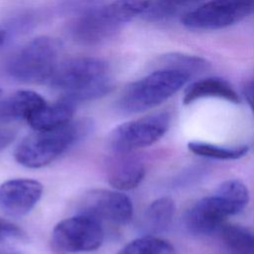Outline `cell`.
<instances>
[{
	"instance_id": "17",
	"label": "cell",
	"mask_w": 254,
	"mask_h": 254,
	"mask_svg": "<svg viewBox=\"0 0 254 254\" xmlns=\"http://www.w3.org/2000/svg\"><path fill=\"white\" fill-rule=\"evenodd\" d=\"M204 0H149V5L143 13L149 21H161L175 16H184L193 10Z\"/></svg>"
},
{
	"instance_id": "29",
	"label": "cell",
	"mask_w": 254,
	"mask_h": 254,
	"mask_svg": "<svg viewBox=\"0 0 254 254\" xmlns=\"http://www.w3.org/2000/svg\"><path fill=\"white\" fill-rule=\"evenodd\" d=\"M9 254H11V253H9Z\"/></svg>"
},
{
	"instance_id": "7",
	"label": "cell",
	"mask_w": 254,
	"mask_h": 254,
	"mask_svg": "<svg viewBox=\"0 0 254 254\" xmlns=\"http://www.w3.org/2000/svg\"><path fill=\"white\" fill-rule=\"evenodd\" d=\"M170 115L159 112L118 125L109 135V146L114 153H131L148 147L168 131Z\"/></svg>"
},
{
	"instance_id": "5",
	"label": "cell",
	"mask_w": 254,
	"mask_h": 254,
	"mask_svg": "<svg viewBox=\"0 0 254 254\" xmlns=\"http://www.w3.org/2000/svg\"><path fill=\"white\" fill-rule=\"evenodd\" d=\"M61 44L51 37H39L19 50L8 62L7 73L22 82H49L58 64Z\"/></svg>"
},
{
	"instance_id": "16",
	"label": "cell",
	"mask_w": 254,
	"mask_h": 254,
	"mask_svg": "<svg viewBox=\"0 0 254 254\" xmlns=\"http://www.w3.org/2000/svg\"><path fill=\"white\" fill-rule=\"evenodd\" d=\"M175 209V202L171 197L163 196L154 200L147 207L142 218V229L146 235L166 231L172 224Z\"/></svg>"
},
{
	"instance_id": "24",
	"label": "cell",
	"mask_w": 254,
	"mask_h": 254,
	"mask_svg": "<svg viewBox=\"0 0 254 254\" xmlns=\"http://www.w3.org/2000/svg\"><path fill=\"white\" fill-rule=\"evenodd\" d=\"M24 238L23 231L14 223L0 217V243L21 240Z\"/></svg>"
},
{
	"instance_id": "3",
	"label": "cell",
	"mask_w": 254,
	"mask_h": 254,
	"mask_svg": "<svg viewBox=\"0 0 254 254\" xmlns=\"http://www.w3.org/2000/svg\"><path fill=\"white\" fill-rule=\"evenodd\" d=\"M89 127L90 122L82 120L70 121L53 129L34 130L19 143L14 157L26 168L45 167L84 136L89 131Z\"/></svg>"
},
{
	"instance_id": "13",
	"label": "cell",
	"mask_w": 254,
	"mask_h": 254,
	"mask_svg": "<svg viewBox=\"0 0 254 254\" xmlns=\"http://www.w3.org/2000/svg\"><path fill=\"white\" fill-rule=\"evenodd\" d=\"M46 103L45 99L32 90H19L0 102V125L28 118Z\"/></svg>"
},
{
	"instance_id": "8",
	"label": "cell",
	"mask_w": 254,
	"mask_h": 254,
	"mask_svg": "<svg viewBox=\"0 0 254 254\" xmlns=\"http://www.w3.org/2000/svg\"><path fill=\"white\" fill-rule=\"evenodd\" d=\"M103 240L102 224L84 214H76L60 221L52 232L54 247L63 252L94 251L102 245Z\"/></svg>"
},
{
	"instance_id": "23",
	"label": "cell",
	"mask_w": 254,
	"mask_h": 254,
	"mask_svg": "<svg viewBox=\"0 0 254 254\" xmlns=\"http://www.w3.org/2000/svg\"><path fill=\"white\" fill-rule=\"evenodd\" d=\"M102 0H61L59 3V8L64 13H85L96 6Z\"/></svg>"
},
{
	"instance_id": "20",
	"label": "cell",
	"mask_w": 254,
	"mask_h": 254,
	"mask_svg": "<svg viewBox=\"0 0 254 254\" xmlns=\"http://www.w3.org/2000/svg\"><path fill=\"white\" fill-rule=\"evenodd\" d=\"M214 192L226 202L232 215L240 212L249 201L248 189L238 180H227L223 182Z\"/></svg>"
},
{
	"instance_id": "14",
	"label": "cell",
	"mask_w": 254,
	"mask_h": 254,
	"mask_svg": "<svg viewBox=\"0 0 254 254\" xmlns=\"http://www.w3.org/2000/svg\"><path fill=\"white\" fill-rule=\"evenodd\" d=\"M206 97L220 98L233 103L240 101L238 94L227 81L217 77H207L190 84L184 93L183 102L190 104Z\"/></svg>"
},
{
	"instance_id": "1",
	"label": "cell",
	"mask_w": 254,
	"mask_h": 254,
	"mask_svg": "<svg viewBox=\"0 0 254 254\" xmlns=\"http://www.w3.org/2000/svg\"><path fill=\"white\" fill-rule=\"evenodd\" d=\"M49 83L62 93L61 99L74 106L101 97L112 88L107 63L91 57L72 58L60 63Z\"/></svg>"
},
{
	"instance_id": "12",
	"label": "cell",
	"mask_w": 254,
	"mask_h": 254,
	"mask_svg": "<svg viewBox=\"0 0 254 254\" xmlns=\"http://www.w3.org/2000/svg\"><path fill=\"white\" fill-rule=\"evenodd\" d=\"M107 164V181L119 190L137 188L145 177V165L131 153H114Z\"/></svg>"
},
{
	"instance_id": "28",
	"label": "cell",
	"mask_w": 254,
	"mask_h": 254,
	"mask_svg": "<svg viewBox=\"0 0 254 254\" xmlns=\"http://www.w3.org/2000/svg\"><path fill=\"white\" fill-rule=\"evenodd\" d=\"M0 93H1V91H0Z\"/></svg>"
},
{
	"instance_id": "21",
	"label": "cell",
	"mask_w": 254,
	"mask_h": 254,
	"mask_svg": "<svg viewBox=\"0 0 254 254\" xmlns=\"http://www.w3.org/2000/svg\"><path fill=\"white\" fill-rule=\"evenodd\" d=\"M117 254H175V249L165 239L144 235L129 242Z\"/></svg>"
},
{
	"instance_id": "10",
	"label": "cell",
	"mask_w": 254,
	"mask_h": 254,
	"mask_svg": "<svg viewBox=\"0 0 254 254\" xmlns=\"http://www.w3.org/2000/svg\"><path fill=\"white\" fill-rule=\"evenodd\" d=\"M232 212L226 202L215 192L196 201L185 215L188 230L195 235H208L222 226Z\"/></svg>"
},
{
	"instance_id": "9",
	"label": "cell",
	"mask_w": 254,
	"mask_h": 254,
	"mask_svg": "<svg viewBox=\"0 0 254 254\" xmlns=\"http://www.w3.org/2000/svg\"><path fill=\"white\" fill-rule=\"evenodd\" d=\"M77 214L88 215L101 224L109 222L124 225L133 216V204L127 195L119 191L93 190L85 193L80 200Z\"/></svg>"
},
{
	"instance_id": "22",
	"label": "cell",
	"mask_w": 254,
	"mask_h": 254,
	"mask_svg": "<svg viewBox=\"0 0 254 254\" xmlns=\"http://www.w3.org/2000/svg\"><path fill=\"white\" fill-rule=\"evenodd\" d=\"M163 67H174L186 70L190 74L206 66V62L198 57L186 55H170L163 59Z\"/></svg>"
},
{
	"instance_id": "27",
	"label": "cell",
	"mask_w": 254,
	"mask_h": 254,
	"mask_svg": "<svg viewBox=\"0 0 254 254\" xmlns=\"http://www.w3.org/2000/svg\"><path fill=\"white\" fill-rule=\"evenodd\" d=\"M4 41H5V34H4V32L2 30H0V47L2 46Z\"/></svg>"
},
{
	"instance_id": "26",
	"label": "cell",
	"mask_w": 254,
	"mask_h": 254,
	"mask_svg": "<svg viewBox=\"0 0 254 254\" xmlns=\"http://www.w3.org/2000/svg\"><path fill=\"white\" fill-rule=\"evenodd\" d=\"M243 93L244 96L249 104V106L251 107L252 111L254 112V77H252L244 86L243 89Z\"/></svg>"
},
{
	"instance_id": "15",
	"label": "cell",
	"mask_w": 254,
	"mask_h": 254,
	"mask_svg": "<svg viewBox=\"0 0 254 254\" xmlns=\"http://www.w3.org/2000/svg\"><path fill=\"white\" fill-rule=\"evenodd\" d=\"M74 105L60 99L58 102L45 103L27 120L34 130H46L63 126L71 121Z\"/></svg>"
},
{
	"instance_id": "2",
	"label": "cell",
	"mask_w": 254,
	"mask_h": 254,
	"mask_svg": "<svg viewBox=\"0 0 254 254\" xmlns=\"http://www.w3.org/2000/svg\"><path fill=\"white\" fill-rule=\"evenodd\" d=\"M149 0H114L82 13L70 25L71 37L87 46L101 44L115 35L121 27L143 15Z\"/></svg>"
},
{
	"instance_id": "11",
	"label": "cell",
	"mask_w": 254,
	"mask_h": 254,
	"mask_svg": "<svg viewBox=\"0 0 254 254\" xmlns=\"http://www.w3.org/2000/svg\"><path fill=\"white\" fill-rule=\"evenodd\" d=\"M43 194V186L32 179H14L0 186V209L9 216L29 213Z\"/></svg>"
},
{
	"instance_id": "6",
	"label": "cell",
	"mask_w": 254,
	"mask_h": 254,
	"mask_svg": "<svg viewBox=\"0 0 254 254\" xmlns=\"http://www.w3.org/2000/svg\"><path fill=\"white\" fill-rule=\"evenodd\" d=\"M254 11V0H208L182 16L190 30L211 31L232 26Z\"/></svg>"
},
{
	"instance_id": "19",
	"label": "cell",
	"mask_w": 254,
	"mask_h": 254,
	"mask_svg": "<svg viewBox=\"0 0 254 254\" xmlns=\"http://www.w3.org/2000/svg\"><path fill=\"white\" fill-rule=\"evenodd\" d=\"M190 152L197 156L217 159V160H236L244 157L248 152V147L242 146H220L200 141H192L188 144Z\"/></svg>"
},
{
	"instance_id": "4",
	"label": "cell",
	"mask_w": 254,
	"mask_h": 254,
	"mask_svg": "<svg viewBox=\"0 0 254 254\" xmlns=\"http://www.w3.org/2000/svg\"><path fill=\"white\" fill-rule=\"evenodd\" d=\"M190 73L174 67H162L130 83L118 100L127 113H138L160 105L178 92L190 78Z\"/></svg>"
},
{
	"instance_id": "18",
	"label": "cell",
	"mask_w": 254,
	"mask_h": 254,
	"mask_svg": "<svg viewBox=\"0 0 254 254\" xmlns=\"http://www.w3.org/2000/svg\"><path fill=\"white\" fill-rule=\"evenodd\" d=\"M224 244L236 254H254V233L240 225H223L220 229Z\"/></svg>"
},
{
	"instance_id": "25",
	"label": "cell",
	"mask_w": 254,
	"mask_h": 254,
	"mask_svg": "<svg viewBox=\"0 0 254 254\" xmlns=\"http://www.w3.org/2000/svg\"><path fill=\"white\" fill-rule=\"evenodd\" d=\"M16 136V131L13 128L0 125V151L8 146Z\"/></svg>"
}]
</instances>
